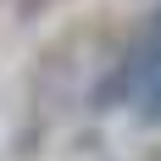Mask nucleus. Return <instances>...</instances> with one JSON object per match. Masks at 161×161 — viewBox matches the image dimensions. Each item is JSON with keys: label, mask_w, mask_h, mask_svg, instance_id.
<instances>
[{"label": "nucleus", "mask_w": 161, "mask_h": 161, "mask_svg": "<svg viewBox=\"0 0 161 161\" xmlns=\"http://www.w3.org/2000/svg\"><path fill=\"white\" fill-rule=\"evenodd\" d=\"M145 111H150V117H161V56L145 67Z\"/></svg>", "instance_id": "obj_1"}]
</instances>
